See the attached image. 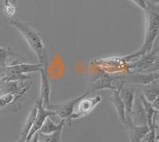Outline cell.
I'll return each instance as SVG.
<instances>
[{"instance_id": "obj_4", "label": "cell", "mask_w": 159, "mask_h": 142, "mask_svg": "<svg viewBox=\"0 0 159 142\" xmlns=\"http://www.w3.org/2000/svg\"><path fill=\"white\" fill-rule=\"evenodd\" d=\"M159 58V46L151 50L150 52L140 57L139 59L132 63L127 65V69L133 72L146 73Z\"/></svg>"}, {"instance_id": "obj_16", "label": "cell", "mask_w": 159, "mask_h": 142, "mask_svg": "<svg viewBox=\"0 0 159 142\" xmlns=\"http://www.w3.org/2000/svg\"><path fill=\"white\" fill-rule=\"evenodd\" d=\"M65 125V119H62L58 124H55L54 122H53V121L51 119V117H48V118L45 120V121L44 122L43 125L42 126V128L40 129V130L38 132L44 135L52 134V133H55V132L58 131V130H62Z\"/></svg>"}, {"instance_id": "obj_32", "label": "cell", "mask_w": 159, "mask_h": 142, "mask_svg": "<svg viewBox=\"0 0 159 142\" xmlns=\"http://www.w3.org/2000/svg\"><path fill=\"white\" fill-rule=\"evenodd\" d=\"M2 24L0 22V29H1V27H2Z\"/></svg>"}, {"instance_id": "obj_29", "label": "cell", "mask_w": 159, "mask_h": 142, "mask_svg": "<svg viewBox=\"0 0 159 142\" xmlns=\"http://www.w3.org/2000/svg\"><path fill=\"white\" fill-rule=\"evenodd\" d=\"M154 142H159V135H157V136H156V139Z\"/></svg>"}, {"instance_id": "obj_25", "label": "cell", "mask_w": 159, "mask_h": 142, "mask_svg": "<svg viewBox=\"0 0 159 142\" xmlns=\"http://www.w3.org/2000/svg\"><path fill=\"white\" fill-rule=\"evenodd\" d=\"M151 104H152V106H153V107L154 108V109H155L156 111H157V113H159V97L156 98L154 102H152Z\"/></svg>"}, {"instance_id": "obj_30", "label": "cell", "mask_w": 159, "mask_h": 142, "mask_svg": "<svg viewBox=\"0 0 159 142\" xmlns=\"http://www.w3.org/2000/svg\"><path fill=\"white\" fill-rule=\"evenodd\" d=\"M13 3H15V5H17V2H18V0H11Z\"/></svg>"}, {"instance_id": "obj_24", "label": "cell", "mask_w": 159, "mask_h": 142, "mask_svg": "<svg viewBox=\"0 0 159 142\" xmlns=\"http://www.w3.org/2000/svg\"><path fill=\"white\" fill-rule=\"evenodd\" d=\"M154 127H155L156 134L159 135V113H156L155 117H154Z\"/></svg>"}, {"instance_id": "obj_14", "label": "cell", "mask_w": 159, "mask_h": 142, "mask_svg": "<svg viewBox=\"0 0 159 142\" xmlns=\"http://www.w3.org/2000/svg\"><path fill=\"white\" fill-rule=\"evenodd\" d=\"M125 126L127 127L130 142H142L150 130L148 125H134L131 120H127Z\"/></svg>"}, {"instance_id": "obj_11", "label": "cell", "mask_w": 159, "mask_h": 142, "mask_svg": "<svg viewBox=\"0 0 159 142\" xmlns=\"http://www.w3.org/2000/svg\"><path fill=\"white\" fill-rule=\"evenodd\" d=\"M130 118L134 125H147V114L145 112L144 106H143V102L140 98V96H139V98H136L134 100Z\"/></svg>"}, {"instance_id": "obj_9", "label": "cell", "mask_w": 159, "mask_h": 142, "mask_svg": "<svg viewBox=\"0 0 159 142\" xmlns=\"http://www.w3.org/2000/svg\"><path fill=\"white\" fill-rule=\"evenodd\" d=\"M37 104H38V113H37L36 118L34 120V123L33 125L32 129L30 131L29 134H28L27 137H26V140L27 141H30L31 138L36 133H38L40 130V129L43 125L44 122L48 117H52L53 116H56V113L52 110L45 109L43 106H42V102L41 100L37 101Z\"/></svg>"}, {"instance_id": "obj_5", "label": "cell", "mask_w": 159, "mask_h": 142, "mask_svg": "<svg viewBox=\"0 0 159 142\" xmlns=\"http://www.w3.org/2000/svg\"><path fill=\"white\" fill-rule=\"evenodd\" d=\"M122 83H124L121 77L111 76L107 73H103L91 84L89 91L93 93L97 90L101 89H111L112 91L118 89Z\"/></svg>"}, {"instance_id": "obj_23", "label": "cell", "mask_w": 159, "mask_h": 142, "mask_svg": "<svg viewBox=\"0 0 159 142\" xmlns=\"http://www.w3.org/2000/svg\"><path fill=\"white\" fill-rule=\"evenodd\" d=\"M159 71V58L154 62V63L152 65L151 67L146 72V73H151V72H157Z\"/></svg>"}, {"instance_id": "obj_19", "label": "cell", "mask_w": 159, "mask_h": 142, "mask_svg": "<svg viewBox=\"0 0 159 142\" xmlns=\"http://www.w3.org/2000/svg\"><path fill=\"white\" fill-rule=\"evenodd\" d=\"M2 11L4 15L8 18H13L16 15L18 12V8L17 5L13 3L11 0H2Z\"/></svg>"}, {"instance_id": "obj_8", "label": "cell", "mask_w": 159, "mask_h": 142, "mask_svg": "<svg viewBox=\"0 0 159 142\" xmlns=\"http://www.w3.org/2000/svg\"><path fill=\"white\" fill-rule=\"evenodd\" d=\"M48 63L42 64V67L39 71L41 73V97L40 100L42 102V106L45 109H50L52 103L50 102V93H51V86L49 82V77H48Z\"/></svg>"}, {"instance_id": "obj_10", "label": "cell", "mask_w": 159, "mask_h": 142, "mask_svg": "<svg viewBox=\"0 0 159 142\" xmlns=\"http://www.w3.org/2000/svg\"><path fill=\"white\" fill-rule=\"evenodd\" d=\"M42 67V64H25L21 63L15 66H7L5 69V74L15 75V74H28L34 72H39ZM3 76V77H4Z\"/></svg>"}, {"instance_id": "obj_20", "label": "cell", "mask_w": 159, "mask_h": 142, "mask_svg": "<svg viewBox=\"0 0 159 142\" xmlns=\"http://www.w3.org/2000/svg\"><path fill=\"white\" fill-rule=\"evenodd\" d=\"M61 132L60 130L49 135H44L39 132V141L42 142H61Z\"/></svg>"}, {"instance_id": "obj_6", "label": "cell", "mask_w": 159, "mask_h": 142, "mask_svg": "<svg viewBox=\"0 0 159 142\" xmlns=\"http://www.w3.org/2000/svg\"><path fill=\"white\" fill-rule=\"evenodd\" d=\"M84 96V93L83 95L75 97L73 99L67 101V102H62V103H58V104H52L49 110L54 112L56 113V116L61 117V119H65V124L66 122L69 123V125H71V116H72L74 108L77 102Z\"/></svg>"}, {"instance_id": "obj_12", "label": "cell", "mask_w": 159, "mask_h": 142, "mask_svg": "<svg viewBox=\"0 0 159 142\" xmlns=\"http://www.w3.org/2000/svg\"><path fill=\"white\" fill-rule=\"evenodd\" d=\"M24 94L22 93H2L0 95V114L9 109H17V105ZM18 110V109H17Z\"/></svg>"}, {"instance_id": "obj_27", "label": "cell", "mask_w": 159, "mask_h": 142, "mask_svg": "<svg viewBox=\"0 0 159 142\" xmlns=\"http://www.w3.org/2000/svg\"><path fill=\"white\" fill-rule=\"evenodd\" d=\"M15 142H30V141H27V140H25V139L24 138H22V137H20L19 139H18L17 141H15Z\"/></svg>"}, {"instance_id": "obj_7", "label": "cell", "mask_w": 159, "mask_h": 142, "mask_svg": "<svg viewBox=\"0 0 159 142\" xmlns=\"http://www.w3.org/2000/svg\"><path fill=\"white\" fill-rule=\"evenodd\" d=\"M124 83L134 84V85H142L147 86L159 79V73L151 72V73H143V72H131L122 78Z\"/></svg>"}, {"instance_id": "obj_15", "label": "cell", "mask_w": 159, "mask_h": 142, "mask_svg": "<svg viewBox=\"0 0 159 142\" xmlns=\"http://www.w3.org/2000/svg\"><path fill=\"white\" fill-rule=\"evenodd\" d=\"M120 96L125 106L127 120H130V115L132 113V109L134 106L135 95H134V89L129 86H125V84L120 89Z\"/></svg>"}, {"instance_id": "obj_1", "label": "cell", "mask_w": 159, "mask_h": 142, "mask_svg": "<svg viewBox=\"0 0 159 142\" xmlns=\"http://www.w3.org/2000/svg\"><path fill=\"white\" fill-rule=\"evenodd\" d=\"M146 15V35L143 46L138 51L125 57L119 58L123 62H127L134 59H139L140 57L150 52L156 40L159 37V6L149 2L147 7L144 10Z\"/></svg>"}, {"instance_id": "obj_21", "label": "cell", "mask_w": 159, "mask_h": 142, "mask_svg": "<svg viewBox=\"0 0 159 142\" xmlns=\"http://www.w3.org/2000/svg\"><path fill=\"white\" fill-rule=\"evenodd\" d=\"M12 54L13 52L10 49L0 46V68L3 71V76L5 74V69L7 67V59Z\"/></svg>"}, {"instance_id": "obj_2", "label": "cell", "mask_w": 159, "mask_h": 142, "mask_svg": "<svg viewBox=\"0 0 159 142\" xmlns=\"http://www.w3.org/2000/svg\"><path fill=\"white\" fill-rule=\"evenodd\" d=\"M10 24L18 30L20 34L25 38L28 46L34 52L38 57L40 64L48 63V54L45 47L42 35L38 31L33 28L30 25L26 22H22L19 19H11Z\"/></svg>"}, {"instance_id": "obj_28", "label": "cell", "mask_w": 159, "mask_h": 142, "mask_svg": "<svg viewBox=\"0 0 159 142\" xmlns=\"http://www.w3.org/2000/svg\"><path fill=\"white\" fill-rule=\"evenodd\" d=\"M150 2L155 4V5L159 6V0H151V1H150Z\"/></svg>"}, {"instance_id": "obj_31", "label": "cell", "mask_w": 159, "mask_h": 142, "mask_svg": "<svg viewBox=\"0 0 159 142\" xmlns=\"http://www.w3.org/2000/svg\"><path fill=\"white\" fill-rule=\"evenodd\" d=\"M0 75H1V76H3V71L2 70V69H1V68H0Z\"/></svg>"}, {"instance_id": "obj_26", "label": "cell", "mask_w": 159, "mask_h": 142, "mask_svg": "<svg viewBox=\"0 0 159 142\" xmlns=\"http://www.w3.org/2000/svg\"><path fill=\"white\" fill-rule=\"evenodd\" d=\"M30 142H39V133H36L31 138Z\"/></svg>"}, {"instance_id": "obj_17", "label": "cell", "mask_w": 159, "mask_h": 142, "mask_svg": "<svg viewBox=\"0 0 159 142\" xmlns=\"http://www.w3.org/2000/svg\"><path fill=\"white\" fill-rule=\"evenodd\" d=\"M143 95L150 103L159 97V79L152 82L149 86H145Z\"/></svg>"}, {"instance_id": "obj_18", "label": "cell", "mask_w": 159, "mask_h": 142, "mask_svg": "<svg viewBox=\"0 0 159 142\" xmlns=\"http://www.w3.org/2000/svg\"><path fill=\"white\" fill-rule=\"evenodd\" d=\"M37 113H38V104H37L36 102V105L34 106V107L31 109L30 113L27 119L25 121V123L24 125L23 128H22V132L20 133V137H22V138H24L26 140V137H27L30 130L32 129L33 125L34 123V120L36 118Z\"/></svg>"}, {"instance_id": "obj_33", "label": "cell", "mask_w": 159, "mask_h": 142, "mask_svg": "<svg viewBox=\"0 0 159 142\" xmlns=\"http://www.w3.org/2000/svg\"><path fill=\"white\" fill-rule=\"evenodd\" d=\"M1 94H2V93H0V95H1Z\"/></svg>"}, {"instance_id": "obj_22", "label": "cell", "mask_w": 159, "mask_h": 142, "mask_svg": "<svg viewBox=\"0 0 159 142\" xmlns=\"http://www.w3.org/2000/svg\"><path fill=\"white\" fill-rule=\"evenodd\" d=\"M130 1L135 3L139 8H141L143 11L147 7V4H148L147 0H130Z\"/></svg>"}, {"instance_id": "obj_13", "label": "cell", "mask_w": 159, "mask_h": 142, "mask_svg": "<svg viewBox=\"0 0 159 142\" xmlns=\"http://www.w3.org/2000/svg\"><path fill=\"white\" fill-rule=\"evenodd\" d=\"M123 85H124V83H122L118 89L112 91L113 94L109 98V100L111 102L112 105L114 106V107L116 108L119 120L121 121L122 123L125 125L126 123H127V115H126L124 103H123L121 96H120V89L123 86Z\"/></svg>"}, {"instance_id": "obj_3", "label": "cell", "mask_w": 159, "mask_h": 142, "mask_svg": "<svg viewBox=\"0 0 159 142\" xmlns=\"http://www.w3.org/2000/svg\"><path fill=\"white\" fill-rule=\"evenodd\" d=\"M90 94L89 91H88L84 93V96L77 102L71 116V120L87 116L101 102L102 98L100 95L90 96Z\"/></svg>"}]
</instances>
